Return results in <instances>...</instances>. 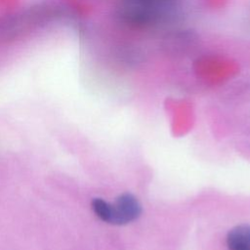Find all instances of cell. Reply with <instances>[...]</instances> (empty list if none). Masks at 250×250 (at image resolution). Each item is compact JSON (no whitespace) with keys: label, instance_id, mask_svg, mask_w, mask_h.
<instances>
[{"label":"cell","instance_id":"cell-1","mask_svg":"<svg viewBox=\"0 0 250 250\" xmlns=\"http://www.w3.org/2000/svg\"><path fill=\"white\" fill-rule=\"evenodd\" d=\"M164 7H155L144 4L137 0H123L120 8V17L126 23L133 26L150 24L160 16Z\"/></svg>","mask_w":250,"mask_h":250},{"label":"cell","instance_id":"cell-2","mask_svg":"<svg viewBox=\"0 0 250 250\" xmlns=\"http://www.w3.org/2000/svg\"><path fill=\"white\" fill-rule=\"evenodd\" d=\"M112 206V225H126L138 219L142 213V207L138 199L131 193H123L119 195Z\"/></svg>","mask_w":250,"mask_h":250},{"label":"cell","instance_id":"cell-3","mask_svg":"<svg viewBox=\"0 0 250 250\" xmlns=\"http://www.w3.org/2000/svg\"><path fill=\"white\" fill-rule=\"evenodd\" d=\"M92 209L94 213L104 222L113 223V206L102 198H94L92 200Z\"/></svg>","mask_w":250,"mask_h":250},{"label":"cell","instance_id":"cell-4","mask_svg":"<svg viewBox=\"0 0 250 250\" xmlns=\"http://www.w3.org/2000/svg\"><path fill=\"white\" fill-rule=\"evenodd\" d=\"M227 245L229 250H250V244L240 234L236 228L231 229L227 235Z\"/></svg>","mask_w":250,"mask_h":250},{"label":"cell","instance_id":"cell-5","mask_svg":"<svg viewBox=\"0 0 250 250\" xmlns=\"http://www.w3.org/2000/svg\"><path fill=\"white\" fill-rule=\"evenodd\" d=\"M235 228L240 232V234L247 240V242L250 244V225H240Z\"/></svg>","mask_w":250,"mask_h":250},{"label":"cell","instance_id":"cell-6","mask_svg":"<svg viewBox=\"0 0 250 250\" xmlns=\"http://www.w3.org/2000/svg\"><path fill=\"white\" fill-rule=\"evenodd\" d=\"M137 1L142 2L144 4H146V5H150V6L165 7V5H167L172 0H137Z\"/></svg>","mask_w":250,"mask_h":250}]
</instances>
